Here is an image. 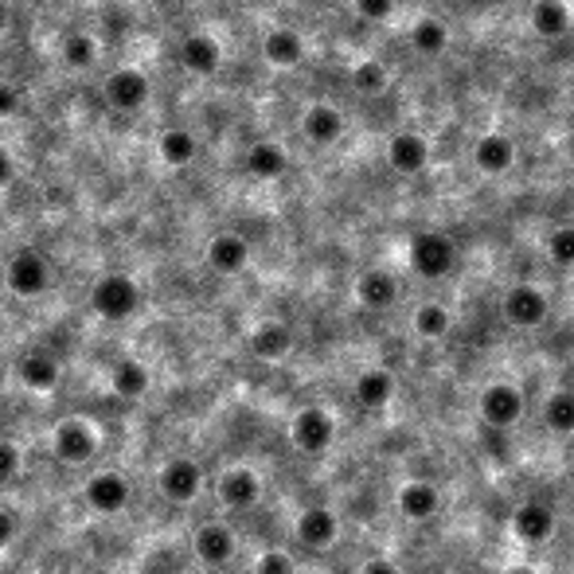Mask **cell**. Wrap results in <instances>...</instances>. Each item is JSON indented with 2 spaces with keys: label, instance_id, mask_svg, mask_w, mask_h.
<instances>
[{
  "label": "cell",
  "instance_id": "5",
  "mask_svg": "<svg viewBox=\"0 0 574 574\" xmlns=\"http://www.w3.org/2000/svg\"><path fill=\"white\" fill-rule=\"evenodd\" d=\"M4 285H9L17 298L32 301V298H43L51 285V262L43 259L35 247H24L17 250L9 259V267H4Z\"/></svg>",
  "mask_w": 574,
  "mask_h": 574
},
{
  "label": "cell",
  "instance_id": "34",
  "mask_svg": "<svg viewBox=\"0 0 574 574\" xmlns=\"http://www.w3.org/2000/svg\"><path fill=\"white\" fill-rule=\"evenodd\" d=\"M547 259L559 270H574V223H563L547 234Z\"/></svg>",
  "mask_w": 574,
  "mask_h": 574
},
{
  "label": "cell",
  "instance_id": "27",
  "mask_svg": "<svg viewBox=\"0 0 574 574\" xmlns=\"http://www.w3.org/2000/svg\"><path fill=\"white\" fill-rule=\"evenodd\" d=\"M532 32L540 35V40H563V35L571 32V9H566V0H535Z\"/></svg>",
  "mask_w": 574,
  "mask_h": 574
},
{
  "label": "cell",
  "instance_id": "2",
  "mask_svg": "<svg viewBox=\"0 0 574 574\" xmlns=\"http://www.w3.org/2000/svg\"><path fill=\"white\" fill-rule=\"evenodd\" d=\"M410 267H415V274L426 278V282H438V278H446L458 267V247H453L450 234L418 231L415 239H410Z\"/></svg>",
  "mask_w": 574,
  "mask_h": 574
},
{
  "label": "cell",
  "instance_id": "32",
  "mask_svg": "<svg viewBox=\"0 0 574 574\" xmlns=\"http://www.w3.org/2000/svg\"><path fill=\"white\" fill-rule=\"evenodd\" d=\"M410 43H415L418 55H441V51L450 48V28L441 24V20H418L415 28H410Z\"/></svg>",
  "mask_w": 574,
  "mask_h": 574
},
{
  "label": "cell",
  "instance_id": "20",
  "mask_svg": "<svg viewBox=\"0 0 574 574\" xmlns=\"http://www.w3.org/2000/svg\"><path fill=\"white\" fill-rule=\"evenodd\" d=\"M247 262H250V242L242 239V234L223 231V234H216V239L208 242V267L216 270V274L234 278V274L247 270Z\"/></svg>",
  "mask_w": 574,
  "mask_h": 574
},
{
  "label": "cell",
  "instance_id": "17",
  "mask_svg": "<svg viewBox=\"0 0 574 574\" xmlns=\"http://www.w3.org/2000/svg\"><path fill=\"white\" fill-rule=\"evenodd\" d=\"M473 165L484 176H504L516 165V142L508 134H481L473 142Z\"/></svg>",
  "mask_w": 574,
  "mask_h": 574
},
{
  "label": "cell",
  "instance_id": "39",
  "mask_svg": "<svg viewBox=\"0 0 574 574\" xmlns=\"http://www.w3.org/2000/svg\"><path fill=\"white\" fill-rule=\"evenodd\" d=\"M17 532H20V520L12 516L9 508H0V551L12 547V540H17Z\"/></svg>",
  "mask_w": 574,
  "mask_h": 574
},
{
  "label": "cell",
  "instance_id": "12",
  "mask_svg": "<svg viewBox=\"0 0 574 574\" xmlns=\"http://www.w3.org/2000/svg\"><path fill=\"white\" fill-rule=\"evenodd\" d=\"M191 551H196V559H200L203 566L219 571V566H227L234 559V551H239V540H234V532L227 524H219V520H208V524H200V528H196V535H191Z\"/></svg>",
  "mask_w": 574,
  "mask_h": 574
},
{
  "label": "cell",
  "instance_id": "8",
  "mask_svg": "<svg viewBox=\"0 0 574 574\" xmlns=\"http://www.w3.org/2000/svg\"><path fill=\"white\" fill-rule=\"evenodd\" d=\"M203 466L196 458H168L157 473V489L165 500L173 504H191V500H200L203 492Z\"/></svg>",
  "mask_w": 574,
  "mask_h": 574
},
{
  "label": "cell",
  "instance_id": "33",
  "mask_svg": "<svg viewBox=\"0 0 574 574\" xmlns=\"http://www.w3.org/2000/svg\"><path fill=\"white\" fill-rule=\"evenodd\" d=\"M94 59H98V43L86 32H71L67 40H63V63H67L71 71H86Z\"/></svg>",
  "mask_w": 574,
  "mask_h": 574
},
{
  "label": "cell",
  "instance_id": "11",
  "mask_svg": "<svg viewBox=\"0 0 574 574\" xmlns=\"http://www.w3.org/2000/svg\"><path fill=\"white\" fill-rule=\"evenodd\" d=\"M555 528H559V516L547 500H524V504L512 512V535H516L520 543H528V547L547 543L551 535H555Z\"/></svg>",
  "mask_w": 574,
  "mask_h": 574
},
{
  "label": "cell",
  "instance_id": "21",
  "mask_svg": "<svg viewBox=\"0 0 574 574\" xmlns=\"http://www.w3.org/2000/svg\"><path fill=\"white\" fill-rule=\"evenodd\" d=\"M356 301L372 313H383V309H392L399 301V278L392 270H364L356 278Z\"/></svg>",
  "mask_w": 574,
  "mask_h": 574
},
{
  "label": "cell",
  "instance_id": "1",
  "mask_svg": "<svg viewBox=\"0 0 574 574\" xmlns=\"http://www.w3.org/2000/svg\"><path fill=\"white\" fill-rule=\"evenodd\" d=\"M91 309L102 321H129L142 309V285L129 274H102L91 285Z\"/></svg>",
  "mask_w": 574,
  "mask_h": 574
},
{
  "label": "cell",
  "instance_id": "38",
  "mask_svg": "<svg viewBox=\"0 0 574 574\" xmlns=\"http://www.w3.org/2000/svg\"><path fill=\"white\" fill-rule=\"evenodd\" d=\"M359 20H372V24H383V20L395 12V0H352Z\"/></svg>",
  "mask_w": 574,
  "mask_h": 574
},
{
  "label": "cell",
  "instance_id": "24",
  "mask_svg": "<svg viewBox=\"0 0 574 574\" xmlns=\"http://www.w3.org/2000/svg\"><path fill=\"white\" fill-rule=\"evenodd\" d=\"M438 508H441L438 484H430V481H407L399 489V512H403V520H415V524H422V520L438 516Z\"/></svg>",
  "mask_w": 574,
  "mask_h": 574
},
{
  "label": "cell",
  "instance_id": "36",
  "mask_svg": "<svg viewBox=\"0 0 574 574\" xmlns=\"http://www.w3.org/2000/svg\"><path fill=\"white\" fill-rule=\"evenodd\" d=\"M250 574H298V563H293L285 551L270 547V551H262V555L254 559V571Z\"/></svg>",
  "mask_w": 574,
  "mask_h": 574
},
{
  "label": "cell",
  "instance_id": "26",
  "mask_svg": "<svg viewBox=\"0 0 574 574\" xmlns=\"http://www.w3.org/2000/svg\"><path fill=\"white\" fill-rule=\"evenodd\" d=\"M293 348V328L285 321H262L254 333H250V352L259 359H282Z\"/></svg>",
  "mask_w": 574,
  "mask_h": 574
},
{
  "label": "cell",
  "instance_id": "31",
  "mask_svg": "<svg viewBox=\"0 0 574 574\" xmlns=\"http://www.w3.org/2000/svg\"><path fill=\"white\" fill-rule=\"evenodd\" d=\"M157 149H160V160H165V165L184 168L196 160V149H200V145H196V137H191L188 129H165Z\"/></svg>",
  "mask_w": 574,
  "mask_h": 574
},
{
  "label": "cell",
  "instance_id": "29",
  "mask_svg": "<svg viewBox=\"0 0 574 574\" xmlns=\"http://www.w3.org/2000/svg\"><path fill=\"white\" fill-rule=\"evenodd\" d=\"M453 316L446 305H438V301H426V305L415 309V316H410V328H415V336H422V341H441V336L450 333Z\"/></svg>",
  "mask_w": 574,
  "mask_h": 574
},
{
  "label": "cell",
  "instance_id": "40",
  "mask_svg": "<svg viewBox=\"0 0 574 574\" xmlns=\"http://www.w3.org/2000/svg\"><path fill=\"white\" fill-rule=\"evenodd\" d=\"M20 109V94H17V86H9V83H0V117H12Z\"/></svg>",
  "mask_w": 574,
  "mask_h": 574
},
{
  "label": "cell",
  "instance_id": "43",
  "mask_svg": "<svg viewBox=\"0 0 574 574\" xmlns=\"http://www.w3.org/2000/svg\"><path fill=\"white\" fill-rule=\"evenodd\" d=\"M9 24H12V12H9V4H4V0H0V35L9 32Z\"/></svg>",
  "mask_w": 574,
  "mask_h": 574
},
{
  "label": "cell",
  "instance_id": "25",
  "mask_svg": "<svg viewBox=\"0 0 574 574\" xmlns=\"http://www.w3.org/2000/svg\"><path fill=\"white\" fill-rule=\"evenodd\" d=\"M109 387H114L117 399L125 403H137L149 395V367L142 364V359H117L114 372H109Z\"/></svg>",
  "mask_w": 574,
  "mask_h": 574
},
{
  "label": "cell",
  "instance_id": "23",
  "mask_svg": "<svg viewBox=\"0 0 574 574\" xmlns=\"http://www.w3.org/2000/svg\"><path fill=\"white\" fill-rule=\"evenodd\" d=\"M262 59L278 71L298 67L301 59H305V40H301V32H293V28H270V32L262 35Z\"/></svg>",
  "mask_w": 574,
  "mask_h": 574
},
{
  "label": "cell",
  "instance_id": "16",
  "mask_svg": "<svg viewBox=\"0 0 574 574\" xmlns=\"http://www.w3.org/2000/svg\"><path fill=\"white\" fill-rule=\"evenodd\" d=\"M223 63V48H219L216 35L208 32H191L180 40V67L196 79H211Z\"/></svg>",
  "mask_w": 574,
  "mask_h": 574
},
{
  "label": "cell",
  "instance_id": "13",
  "mask_svg": "<svg viewBox=\"0 0 574 574\" xmlns=\"http://www.w3.org/2000/svg\"><path fill=\"white\" fill-rule=\"evenodd\" d=\"M293 535H298V540L305 543L309 551H328L336 540H341V516H336L333 508L313 504V508H305V512L298 516V524H293Z\"/></svg>",
  "mask_w": 574,
  "mask_h": 574
},
{
  "label": "cell",
  "instance_id": "19",
  "mask_svg": "<svg viewBox=\"0 0 574 574\" xmlns=\"http://www.w3.org/2000/svg\"><path fill=\"white\" fill-rule=\"evenodd\" d=\"M301 134L316 145V149H328L344 137V114L328 102H313L301 117Z\"/></svg>",
  "mask_w": 574,
  "mask_h": 574
},
{
  "label": "cell",
  "instance_id": "3",
  "mask_svg": "<svg viewBox=\"0 0 574 574\" xmlns=\"http://www.w3.org/2000/svg\"><path fill=\"white\" fill-rule=\"evenodd\" d=\"M98 430H94L86 418H63V422L51 430V453L63 466H86V461L98 458Z\"/></svg>",
  "mask_w": 574,
  "mask_h": 574
},
{
  "label": "cell",
  "instance_id": "10",
  "mask_svg": "<svg viewBox=\"0 0 574 574\" xmlns=\"http://www.w3.org/2000/svg\"><path fill=\"white\" fill-rule=\"evenodd\" d=\"M216 497L219 504L231 508V512H247V508H254L262 500V477L250 466H231L219 473Z\"/></svg>",
  "mask_w": 574,
  "mask_h": 574
},
{
  "label": "cell",
  "instance_id": "41",
  "mask_svg": "<svg viewBox=\"0 0 574 574\" xmlns=\"http://www.w3.org/2000/svg\"><path fill=\"white\" fill-rule=\"evenodd\" d=\"M12 176H17V160H12V153L0 145V188H9Z\"/></svg>",
  "mask_w": 574,
  "mask_h": 574
},
{
  "label": "cell",
  "instance_id": "6",
  "mask_svg": "<svg viewBox=\"0 0 574 574\" xmlns=\"http://www.w3.org/2000/svg\"><path fill=\"white\" fill-rule=\"evenodd\" d=\"M290 438L305 458H321V453L333 450L336 441V418L328 415L325 407H305L293 415L290 422Z\"/></svg>",
  "mask_w": 574,
  "mask_h": 574
},
{
  "label": "cell",
  "instance_id": "37",
  "mask_svg": "<svg viewBox=\"0 0 574 574\" xmlns=\"http://www.w3.org/2000/svg\"><path fill=\"white\" fill-rule=\"evenodd\" d=\"M20 469H24V453H20V446H12V441L0 438V484L17 481Z\"/></svg>",
  "mask_w": 574,
  "mask_h": 574
},
{
  "label": "cell",
  "instance_id": "44",
  "mask_svg": "<svg viewBox=\"0 0 574 574\" xmlns=\"http://www.w3.org/2000/svg\"><path fill=\"white\" fill-rule=\"evenodd\" d=\"M504 574H540V571H535V566H508Z\"/></svg>",
  "mask_w": 574,
  "mask_h": 574
},
{
  "label": "cell",
  "instance_id": "4",
  "mask_svg": "<svg viewBox=\"0 0 574 574\" xmlns=\"http://www.w3.org/2000/svg\"><path fill=\"white\" fill-rule=\"evenodd\" d=\"M477 415H481V422L489 430H512L524 418V392L508 379L489 383L481 392V399H477Z\"/></svg>",
  "mask_w": 574,
  "mask_h": 574
},
{
  "label": "cell",
  "instance_id": "15",
  "mask_svg": "<svg viewBox=\"0 0 574 574\" xmlns=\"http://www.w3.org/2000/svg\"><path fill=\"white\" fill-rule=\"evenodd\" d=\"M387 165L399 176H422L430 168V142L415 129H403L387 142Z\"/></svg>",
  "mask_w": 574,
  "mask_h": 574
},
{
  "label": "cell",
  "instance_id": "9",
  "mask_svg": "<svg viewBox=\"0 0 574 574\" xmlns=\"http://www.w3.org/2000/svg\"><path fill=\"white\" fill-rule=\"evenodd\" d=\"M504 321L512 328H540L543 321H547L551 305H547V293L540 290V285L532 282H520L512 285V290L504 293Z\"/></svg>",
  "mask_w": 574,
  "mask_h": 574
},
{
  "label": "cell",
  "instance_id": "7",
  "mask_svg": "<svg viewBox=\"0 0 574 574\" xmlns=\"http://www.w3.org/2000/svg\"><path fill=\"white\" fill-rule=\"evenodd\" d=\"M83 500L94 516H117V512H125L129 500H134V484H129L125 473H117V469H102V473H94L91 481H86Z\"/></svg>",
  "mask_w": 574,
  "mask_h": 574
},
{
  "label": "cell",
  "instance_id": "30",
  "mask_svg": "<svg viewBox=\"0 0 574 574\" xmlns=\"http://www.w3.org/2000/svg\"><path fill=\"white\" fill-rule=\"evenodd\" d=\"M543 426H547L551 434H559V438H571L574 434V392H555L547 395V403H543Z\"/></svg>",
  "mask_w": 574,
  "mask_h": 574
},
{
  "label": "cell",
  "instance_id": "28",
  "mask_svg": "<svg viewBox=\"0 0 574 574\" xmlns=\"http://www.w3.org/2000/svg\"><path fill=\"white\" fill-rule=\"evenodd\" d=\"M247 173H250V176H259V180H282V176L290 173V153H285L282 145H274V142L250 145V153H247Z\"/></svg>",
  "mask_w": 574,
  "mask_h": 574
},
{
  "label": "cell",
  "instance_id": "45",
  "mask_svg": "<svg viewBox=\"0 0 574 574\" xmlns=\"http://www.w3.org/2000/svg\"><path fill=\"white\" fill-rule=\"evenodd\" d=\"M492 4H508V0H492Z\"/></svg>",
  "mask_w": 574,
  "mask_h": 574
},
{
  "label": "cell",
  "instance_id": "22",
  "mask_svg": "<svg viewBox=\"0 0 574 574\" xmlns=\"http://www.w3.org/2000/svg\"><path fill=\"white\" fill-rule=\"evenodd\" d=\"M17 379L24 383L28 392L35 395H48L59 387V359L51 356V352H24V356L17 359Z\"/></svg>",
  "mask_w": 574,
  "mask_h": 574
},
{
  "label": "cell",
  "instance_id": "42",
  "mask_svg": "<svg viewBox=\"0 0 574 574\" xmlns=\"http://www.w3.org/2000/svg\"><path fill=\"white\" fill-rule=\"evenodd\" d=\"M359 574H399V566H395L392 563V559H367V563H364V571H359Z\"/></svg>",
  "mask_w": 574,
  "mask_h": 574
},
{
  "label": "cell",
  "instance_id": "18",
  "mask_svg": "<svg viewBox=\"0 0 574 574\" xmlns=\"http://www.w3.org/2000/svg\"><path fill=\"white\" fill-rule=\"evenodd\" d=\"M352 399L359 410H387L395 399V375L387 367H367L352 383Z\"/></svg>",
  "mask_w": 574,
  "mask_h": 574
},
{
  "label": "cell",
  "instance_id": "35",
  "mask_svg": "<svg viewBox=\"0 0 574 574\" xmlns=\"http://www.w3.org/2000/svg\"><path fill=\"white\" fill-rule=\"evenodd\" d=\"M352 86L359 94H379L387 86V67H383L379 59H364V63L352 67Z\"/></svg>",
  "mask_w": 574,
  "mask_h": 574
},
{
  "label": "cell",
  "instance_id": "46",
  "mask_svg": "<svg viewBox=\"0 0 574 574\" xmlns=\"http://www.w3.org/2000/svg\"><path fill=\"white\" fill-rule=\"evenodd\" d=\"M122 574H137V571H122Z\"/></svg>",
  "mask_w": 574,
  "mask_h": 574
},
{
  "label": "cell",
  "instance_id": "14",
  "mask_svg": "<svg viewBox=\"0 0 574 574\" xmlns=\"http://www.w3.org/2000/svg\"><path fill=\"white\" fill-rule=\"evenodd\" d=\"M106 102L114 109H122V114H134V109H142L145 102H149V79H145V71L137 67H117L114 75L106 79Z\"/></svg>",
  "mask_w": 574,
  "mask_h": 574
}]
</instances>
